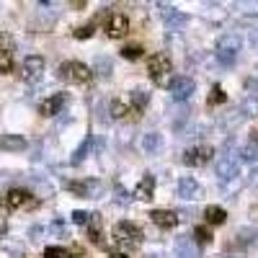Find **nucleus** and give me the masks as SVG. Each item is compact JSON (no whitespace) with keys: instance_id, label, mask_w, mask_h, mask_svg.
I'll return each instance as SVG.
<instances>
[{"instance_id":"nucleus-1","label":"nucleus","mask_w":258,"mask_h":258,"mask_svg":"<svg viewBox=\"0 0 258 258\" xmlns=\"http://www.w3.org/2000/svg\"><path fill=\"white\" fill-rule=\"evenodd\" d=\"M170 73H173V59H170L165 52H158L147 59V75L153 83L158 85H168L170 80Z\"/></svg>"},{"instance_id":"nucleus-2","label":"nucleus","mask_w":258,"mask_h":258,"mask_svg":"<svg viewBox=\"0 0 258 258\" xmlns=\"http://www.w3.org/2000/svg\"><path fill=\"white\" fill-rule=\"evenodd\" d=\"M59 78L64 83H73V85H88L93 80V73L88 64H83L78 59H68L59 64Z\"/></svg>"},{"instance_id":"nucleus-3","label":"nucleus","mask_w":258,"mask_h":258,"mask_svg":"<svg viewBox=\"0 0 258 258\" xmlns=\"http://www.w3.org/2000/svg\"><path fill=\"white\" fill-rule=\"evenodd\" d=\"M114 240L121 248H137L142 243V230L135 222H116L114 225Z\"/></svg>"},{"instance_id":"nucleus-4","label":"nucleus","mask_w":258,"mask_h":258,"mask_svg":"<svg viewBox=\"0 0 258 258\" xmlns=\"http://www.w3.org/2000/svg\"><path fill=\"white\" fill-rule=\"evenodd\" d=\"M103 31H106V36H111V39L126 36V34H129V18H126L124 13H116V11L106 13V18H103Z\"/></svg>"},{"instance_id":"nucleus-5","label":"nucleus","mask_w":258,"mask_h":258,"mask_svg":"<svg viewBox=\"0 0 258 258\" xmlns=\"http://www.w3.org/2000/svg\"><path fill=\"white\" fill-rule=\"evenodd\" d=\"M6 207L8 209H34L36 207V197L26 188H11L6 194Z\"/></svg>"},{"instance_id":"nucleus-6","label":"nucleus","mask_w":258,"mask_h":258,"mask_svg":"<svg viewBox=\"0 0 258 258\" xmlns=\"http://www.w3.org/2000/svg\"><path fill=\"white\" fill-rule=\"evenodd\" d=\"M212 155H214V147L199 145V147H191V150H188L186 158H183V163L191 165V168H199V165H207V163L212 160Z\"/></svg>"},{"instance_id":"nucleus-7","label":"nucleus","mask_w":258,"mask_h":258,"mask_svg":"<svg viewBox=\"0 0 258 258\" xmlns=\"http://www.w3.org/2000/svg\"><path fill=\"white\" fill-rule=\"evenodd\" d=\"M111 114L116 119H140V109H135V103H129L126 98H114L111 101Z\"/></svg>"},{"instance_id":"nucleus-8","label":"nucleus","mask_w":258,"mask_h":258,"mask_svg":"<svg viewBox=\"0 0 258 258\" xmlns=\"http://www.w3.org/2000/svg\"><path fill=\"white\" fill-rule=\"evenodd\" d=\"M150 220H153L160 230H173L178 225V214L170 212V209H155V212H150Z\"/></svg>"},{"instance_id":"nucleus-9","label":"nucleus","mask_w":258,"mask_h":258,"mask_svg":"<svg viewBox=\"0 0 258 258\" xmlns=\"http://www.w3.org/2000/svg\"><path fill=\"white\" fill-rule=\"evenodd\" d=\"M62 106H64V93H57V96H49L44 103L39 106V114L41 116H54L62 111Z\"/></svg>"},{"instance_id":"nucleus-10","label":"nucleus","mask_w":258,"mask_h":258,"mask_svg":"<svg viewBox=\"0 0 258 258\" xmlns=\"http://www.w3.org/2000/svg\"><path fill=\"white\" fill-rule=\"evenodd\" d=\"M204 217H207V225L217 227V225H225L227 222V212L222 207H207L204 209Z\"/></svg>"},{"instance_id":"nucleus-11","label":"nucleus","mask_w":258,"mask_h":258,"mask_svg":"<svg viewBox=\"0 0 258 258\" xmlns=\"http://www.w3.org/2000/svg\"><path fill=\"white\" fill-rule=\"evenodd\" d=\"M44 70V59L41 57H29L26 59V64H24V73H26V78H39V73Z\"/></svg>"},{"instance_id":"nucleus-12","label":"nucleus","mask_w":258,"mask_h":258,"mask_svg":"<svg viewBox=\"0 0 258 258\" xmlns=\"http://www.w3.org/2000/svg\"><path fill=\"white\" fill-rule=\"evenodd\" d=\"M13 73V49H0V75Z\"/></svg>"},{"instance_id":"nucleus-13","label":"nucleus","mask_w":258,"mask_h":258,"mask_svg":"<svg viewBox=\"0 0 258 258\" xmlns=\"http://www.w3.org/2000/svg\"><path fill=\"white\" fill-rule=\"evenodd\" d=\"M0 147H3V150H24L26 140H21V137H3V140H0Z\"/></svg>"},{"instance_id":"nucleus-14","label":"nucleus","mask_w":258,"mask_h":258,"mask_svg":"<svg viewBox=\"0 0 258 258\" xmlns=\"http://www.w3.org/2000/svg\"><path fill=\"white\" fill-rule=\"evenodd\" d=\"M142 54H145L142 44H129V47L121 49V57H124V59H140Z\"/></svg>"},{"instance_id":"nucleus-15","label":"nucleus","mask_w":258,"mask_h":258,"mask_svg":"<svg viewBox=\"0 0 258 258\" xmlns=\"http://www.w3.org/2000/svg\"><path fill=\"white\" fill-rule=\"evenodd\" d=\"M225 91L220 88V85H214V88H212V93H209V98H207V103L209 106H217V103H225Z\"/></svg>"},{"instance_id":"nucleus-16","label":"nucleus","mask_w":258,"mask_h":258,"mask_svg":"<svg viewBox=\"0 0 258 258\" xmlns=\"http://www.w3.org/2000/svg\"><path fill=\"white\" fill-rule=\"evenodd\" d=\"M44 258H73V253L68 248H47Z\"/></svg>"},{"instance_id":"nucleus-17","label":"nucleus","mask_w":258,"mask_h":258,"mask_svg":"<svg viewBox=\"0 0 258 258\" xmlns=\"http://www.w3.org/2000/svg\"><path fill=\"white\" fill-rule=\"evenodd\" d=\"M194 238H197L202 245H207V243H212V232L207 227H197V230H194Z\"/></svg>"},{"instance_id":"nucleus-18","label":"nucleus","mask_w":258,"mask_h":258,"mask_svg":"<svg viewBox=\"0 0 258 258\" xmlns=\"http://www.w3.org/2000/svg\"><path fill=\"white\" fill-rule=\"evenodd\" d=\"M150 191H153V178H145V183L137 188L140 194V199H150Z\"/></svg>"},{"instance_id":"nucleus-19","label":"nucleus","mask_w":258,"mask_h":258,"mask_svg":"<svg viewBox=\"0 0 258 258\" xmlns=\"http://www.w3.org/2000/svg\"><path fill=\"white\" fill-rule=\"evenodd\" d=\"M114 258H126V255H124V253H119V255H114Z\"/></svg>"}]
</instances>
